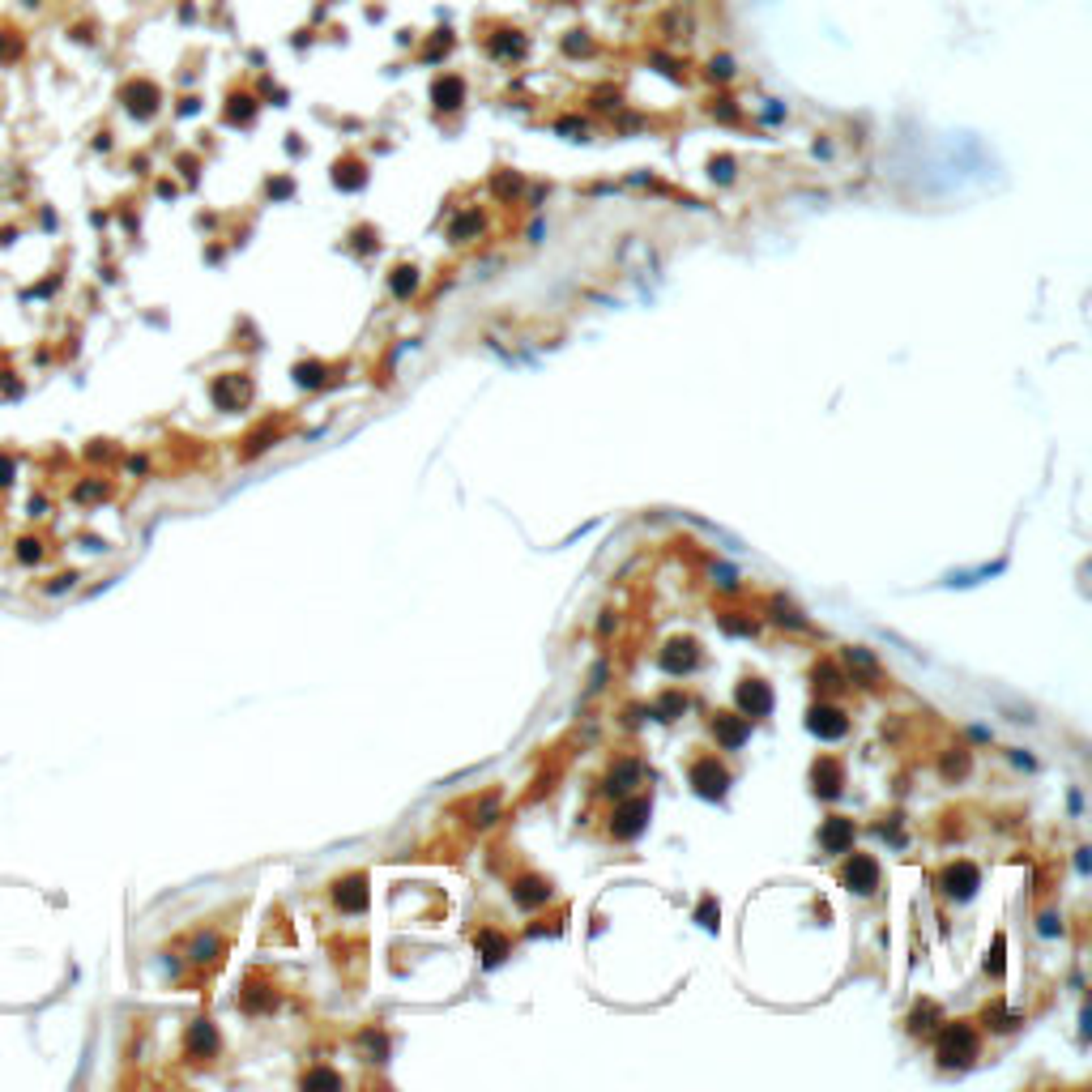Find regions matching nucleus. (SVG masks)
Returning <instances> with one entry per match:
<instances>
[{
    "label": "nucleus",
    "mask_w": 1092,
    "mask_h": 1092,
    "mask_svg": "<svg viewBox=\"0 0 1092 1092\" xmlns=\"http://www.w3.org/2000/svg\"><path fill=\"white\" fill-rule=\"evenodd\" d=\"M414 286H418V269L414 265H397L393 269V294H397V299H410Z\"/></svg>",
    "instance_id": "nucleus-20"
},
{
    "label": "nucleus",
    "mask_w": 1092,
    "mask_h": 1092,
    "mask_svg": "<svg viewBox=\"0 0 1092 1092\" xmlns=\"http://www.w3.org/2000/svg\"><path fill=\"white\" fill-rule=\"evenodd\" d=\"M811 781H815L819 798H840V789H845V768H840L832 755H824V760H815Z\"/></svg>",
    "instance_id": "nucleus-8"
},
{
    "label": "nucleus",
    "mask_w": 1092,
    "mask_h": 1092,
    "mask_svg": "<svg viewBox=\"0 0 1092 1092\" xmlns=\"http://www.w3.org/2000/svg\"><path fill=\"white\" fill-rule=\"evenodd\" d=\"M269 192H278V196H290V180H278V184H269Z\"/></svg>",
    "instance_id": "nucleus-41"
},
{
    "label": "nucleus",
    "mask_w": 1092,
    "mask_h": 1092,
    "mask_svg": "<svg viewBox=\"0 0 1092 1092\" xmlns=\"http://www.w3.org/2000/svg\"><path fill=\"white\" fill-rule=\"evenodd\" d=\"M807 730L815 738H840V734L850 730V717L840 713V708H832V704H815L811 717H807Z\"/></svg>",
    "instance_id": "nucleus-7"
},
{
    "label": "nucleus",
    "mask_w": 1092,
    "mask_h": 1092,
    "mask_svg": "<svg viewBox=\"0 0 1092 1092\" xmlns=\"http://www.w3.org/2000/svg\"><path fill=\"white\" fill-rule=\"evenodd\" d=\"M691 785H696V793L700 798H726V785H730V773L722 764H717V755H704V760H696L691 764Z\"/></svg>",
    "instance_id": "nucleus-2"
},
{
    "label": "nucleus",
    "mask_w": 1092,
    "mask_h": 1092,
    "mask_svg": "<svg viewBox=\"0 0 1092 1092\" xmlns=\"http://www.w3.org/2000/svg\"><path fill=\"white\" fill-rule=\"evenodd\" d=\"M738 708H742V717H768L773 713V687L764 679H747L738 687Z\"/></svg>",
    "instance_id": "nucleus-9"
},
{
    "label": "nucleus",
    "mask_w": 1092,
    "mask_h": 1092,
    "mask_svg": "<svg viewBox=\"0 0 1092 1092\" xmlns=\"http://www.w3.org/2000/svg\"><path fill=\"white\" fill-rule=\"evenodd\" d=\"M103 495H107L103 482H82L78 491H73V500H78V504H94V500H103Z\"/></svg>",
    "instance_id": "nucleus-30"
},
{
    "label": "nucleus",
    "mask_w": 1092,
    "mask_h": 1092,
    "mask_svg": "<svg viewBox=\"0 0 1092 1092\" xmlns=\"http://www.w3.org/2000/svg\"><path fill=\"white\" fill-rule=\"evenodd\" d=\"M696 922H700L704 930H717V901H713V897H704V901H700V913H696Z\"/></svg>",
    "instance_id": "nucleus-33"
},
{
    "label": "nucleus",
    "mask_w": 1092,
    "mask_h": 1092,
    "mask_svg": "<svg viewBox=\"0 0 1092 1092\" xmlns=\"http://www.w3.org/2000/svg\"><path fill=\"white\" fill-rule=\"evenodd\" d=\"M9 482H13V457L0 453V487H9Z\"/></svg>",
    "instance_id": "nucleus-38"
},
{
    "label": "nucleus",
    "mask_w": 1092,
    "mask_h": 1092,
    "mask_svg": "<svg viewBox=\"0 0 1092 1092\" xmlns=\"http://www.w3.org/2000/svg\"><path fill=\"white\" fill-rule=\"evenodd\" d=\"M773 610H777V614H773V619H777V624H789V628H807V619H803L798 610H793L789 602H781V598H773Z\"/></svg>",
    "instance_id": "nucleus-27"
},
{
    "label": "nucleus",
    "mask_w": 1092,
    "mask_h": 1092,
    "mask_svg": "<svg viewBox=\"0 0 1092 1092\" xmlns=\"http://www.w3.org/2000/svg\"><path fill=\"white\" fill-rule=\"evenodd\" d=\"M840 883H845L850 892H858V897H871V892L879 887V862L866 858V854H854L845 866H840Z\"/></svg>",
    "instance_id": "nucleus-3"
},
{
    "label": "nucleus",
    "mask_w": 1092,
    "mask_h": 1092,
    "mask_svg": "<svg viewBox=\"0 0 1092 1092\" xmlns=\"http://www.w3.org/2000/svg\"><path fill=\"white\" fill-rule=\"evenodd\" d=\"M679 713H687V696H683V691H666V696L657 700V717H661V722H675Z\"/></svg>",
    "instance_id": "nucleus-22"
},
{
    "label": "nucleus",
    "mask_w": 1092,
    "mask_h": 1092,
    "mask_svg": "<svg viewBox=\"0 0 1092 1092\" xmlns=\"http://www.w3.org/2000/svg\"><path fill=\"white\" fill-rule=\"evenodd\" d=\"M512 901H516L520 909H538V905L551 901V883H546L542 875H525V879H516V883H512Z\"/></svg>",
    "instance_id": "nucleus-12"
},
{
    "label": "nucleus",
    "mask_w": 1092,
    "mask_h": 1092,
    "mask_svg": "<svg viewBox=\"0 0 1092 1092\" xmlns=\"http://www.w3.org/2000/svg\"><path fill=\"white\" fill-rule=\"evenodd\" d=\"M986 1024H990V1028H999V1033H1011V1028H1020L1024 1020H1020V1015H1007V1011L995 1007V1011H986Z\"/></svg>",
    "instance_id": "nucleus-28"
},
{
    "label": "nucleus",
    "mask_w": 1092,
    "mask_h": 1092,
    "mask_svg": "<svg viewBox=\"0 0 1092 1092\" xmlns=\"http://www.w3.org/2000/svg\"><path fill=\"white\" fill-rule=\"evenodd\" d=\"M1058 930H1062V926H1058V917H1054V913L1041 917V934H1058Z\"/></svg>",
    "instance_id": "nucleus-40"
},
{
    "label": "nucleus",
    "mask_w": 1092,
    "mask_h": 1092,
    "mask_svg": "<svg viewBox=\"0 0 1092 1092\" xmlns=\"http://www.w3.org/2000/svg\"><path fill=\"white\" fill-rule=\"evenodd\" d=\"M269 440H273V427H265V431H257L252 440H247V449H243V457H257L261 449H269Z\"/></svg>",
    "instance_id": "nucleus-36"
},
{
    "label": "nucleus",
    "mask_w": 1092,
    "mask_h": 1092,
    "mask_svg": "<svg viewBox=\"0 0 1092 1092\" xmlns=\"http://www.w3.org/2000/svg\"><path fill=\"white\" fill-rule=\"evenodd\" d=\"M934 1015H939V1011H934L930 1003H926V1007H917V1011H913V1020H909V1028H913V1033H922V1028H934V1024H930Z\"/></svg>",
    "instance_id": "nucleus-35"
},
{
    "label": "nucleus",
    "mask_w": 1092,
    "mask_h": 1092,
    "mask_svg": "<svg viewBox=\"0 0 1092 1092\" xmlns=\"http://www.w3.org/2000/svg\"><path fill=\"white\" fill-rule=\"evenodd\" d=\"M1003 952H1007V939H1003V934H995V952L986 956V969L995 973V977H1003Z\"/></svg>",
    "instance_id": "nucleus-31"
},
{
    "label": "nucleus",
    "mask_w": 1092,
    "mask_h": 1092,
    "mask_svg": "<svg viewBox=\"0 0 1092 1092\" xmlns=\"http://www.w3.org/2000/svg\"><path fill=\"white\" fill-rule=\"evenodd\" d=\"M294 384L320 388V384H325V367H320V363H299V367H294Z\"/></svg>",
    "instance_id": "nucleus-24"
},
{
    "label": "nucleus",
    "mask_w": 1092,
    "mask_h": 1092,
    "mask_svg": "<svg viewBox=\"0 0 1092 1092\" xmlns=\"http://www.w3.org/2000/svg\"><path fill=\"white\" fill-rule=\"evenodd\" d=\"M649 811H653L649 798H628V803H619V811H614V819H610V832H614L619 840L640 836L644 824H649Z\"/></svg>",
    "instance_id": "nucleus-4"
},
{
    "label": "nucleus",
    "mask_w": 1092,
    "mask_h": 1092,
    "mask_svg": "<svg viewBox=\"0 0 1092 1092\" xmlns=\"http://www.w3.org/2000/svg\"><path fill=\"white\" fill-rule=\"evenodd\" d=\"M333 901H337L346 913H363V909H367V879H363V875L337 879V887H333Z\"/></svg>",
    "instance_id": "nucleus-13"
},
{
    "label": "nucleus",
    "mask_w": 1092,
    "mask_h": 1092,
    "mask_svg": "<svg viewBox=\"0 0 1092 1092\" xmlns=\"http://www.w3.org/2000/svg\"><path fill=\"white\" fill-rule=\"evenodd\" d=\"M209 393H214V402H218L222 410H235L243 397H247V380H239V376H218Z\"/></svg>",
    "instance_id": "nucleus-16"
},
{
    "label": "nucleus",
    "mask_w": 1092,
    "mask_h": 1092,
    "mask_svg": "<svg viewBox=\"0 0 1092 1092\" xmlns=\"http://www.w3.org/2000/svg\"><path fill=\"white\" fill-rule=\"evenodd\" d=\"M713 176H722V180H730V176H734V162H730V158H722V162H713Z\"/></svg>",
    "instance_id": "nucleus-39"
},
{
    "label": "nucleus",
    "mask_w": 1092,
    "mask_h": 1092,
    "mask_svg": "<svg viewBox=\"0 0 1092 1092\" xmlns=\"http://www.w3.org/2000/svg\"><path fill=\"white\" fill-rule=\"evenodd\" d=\"M431 98H435V107H444V111H457L461 103H465V82L461 78H440L435 86H431Z\"/></svg>",
    "instance_id": "nucleus-15"
},
{
    "label": "nucleus",
    "mask_w": 1092,
    "mask_h": 1092,
    "mask_svg": "<svg viewBox=\"0 0 1092 1092\" xmlns=\"http://www.w3.org/2000/svg\"><path fill=\"white\" fill-rule=\"evenodd\" d=\"M243 1007L247 1011H265V1007H273V990H265L261 981H252L243 990Z\"/></svg>",
    "instance_id": "nucleus-23"
},
{
    "label": "nucleus",
    "mask_w": 1092,
    "mask_h": 1092,
    "mask_svg": "<svg viewBox=\"0 0 1092 1092\" xmlns=\"http://www.w3.org/2000/svg\"><path fill=\"white\" fill-rule=\"evenodd\" d=\"M964 768H969V755L960 751V755H948V764H943V773H948V777H960Z\"/></svg>",
    "instance_id": "nucleus-37"
},
{
    "label": "nucleus",
    "mask_w": 1092,
    "mask_h": 1092,
    "mask_svg": "<svg viewBox=\"0 0 1092 1092\" xmlns=\"http://www.w3.org/2000/svg\"><path fill=\"white\" fill-rule=\"evenodd\" d=\"M13 555H17V563H39L43 559V546H39V538H17L13 542Z\"/></svg>",
    "instance_id": "nucleus-26"
},
{
    "label": "nucleus",
    "mask_w": 1092,
    "mask_h": 1092,
    "mask_svg": "<svg viewBox=\"0 0 1092 1092\" xmlns=\"http://www.w3.org/2000/svg\"><path fill=\"white\" fill-rule=\"evenodd\" d=\"M218 952H222V939H218V934H196V939H192V960H196V964L218 960Z\"/></svg>",
    "instance_id": "nucleus-21"
},
{
    "label": "nucleus",
    "mask_w": 1092,
    "mask_h": 1092,
    "mask_svg": "<svg viewBox=\"0 0 1092 1092\" xmlns=\"http://www.w3.org/2000/svg\"><path fill=\"white\" fill-rule=\"evenodd\" d=\"M184 1050H188V1058H209L214 1050H218V1033H214V1024L209 1020H196L192 1028H188V1037H184Z\"/></svg>",
    "instance_id": "nucleus-14"
},
{
    "label": "nucleus",
    "mask_w": 1092,
    "mask_h": 1092,
    "mask_svg": "<svg viewBox=\"0 0 1092 1092\" xmlns=\"http://www.w3.org/2000/svg\"><path fill=\"white\" fill-rule=\"evenodd\" d=\"M478 227H482V218H478V214H465V218H457V222H453V239H457V243H465V239H469V231H478Z\"/></svg>",
    "instance_id": "nucleus-29"
},
{
    "label": "nucleus",
    "mask_w": 1092,
    "mask_h": 1092,
    "mask_svg": "<svg viewBox=\"0 0 1092 1092\" xmlns=\"http://www.w3.org/2000/svg\"><path fill=\"white\" fill-rule=\"evenodd\" d=\"M333 184H337V188H363V184H367L363 162H337V167H333Z\"/></svg>",
    "instance_id": "nucleus-18"
},
{
    "label": "nucleus",
    "mask_w": 1092,
    "mask_h": 1092,
    "mask_svg": "<svg viewBox=\"0 0 1092 1092\" xmlns=\"http://www.w3.org/2000/svg\"><path fill=\"white\" fill-rule=\"evenodd\" d=\"M713 738L722 742L726 751H738L742 742L751 738V717H742V713H717L713 717Z\"/></svg>",
    "instance_id": "nucleus-5"
},
{
    "label": "nucleus",
    "mask_w": 1092,
    "mask_h": 1092,
    "mask_svg": "<svg viewBox=\"0 0 1092 1092\" xmlns=\"http://www.w3.org/2000/svg\"><path fill=\"white\" fill-rule=\"evenodd\" d=\"M722 628H726L730 636H755V619H742L738 610H726V614H722Z\"/></svg>",
    "instance_id": "nucleus-25"
},
{
    "label": "nucleus",
    "mask_w": 1092,
    "mask_h": 1092,
    "mask_svg": "<svg viewBox=\"0 0 1092 1092\" xmlns=\"http://www.w3.org/2000/svg\"><path fill=\"white\" fill-rule=\"evenodd\" d=\"M478 956H482L487 969H495V964L508 956V939H504L500 930H482V934H478Z\"/></svg>",
    "instance_id": "nucleus-17"
},
{
    "label": "nucleus",
    "mask_w": 1092,
    "mask_h": 1092,
    "mask_svg": "<svg viewBox=\"0 0 1092 1092\" xmlns=\"http://www.w3.org/2000/svg\"><path fill=\"white\" fill-rule=\"evenodd\" d=\"M819 845H824L828 854H845L854 845V819H845V815L824 819V828H819Z\"/></svg>",
    "instance_id": "nucleus-11"
},
{
    "label": "nucleus",
    "mask_w": 1092,
    "mask_h": 1092,
    "mask_svg": "<svg viewBox=\"0 0 1092 1092\" xmlns=\"http://www.w3.org/2000/svg\"><path fill=\"white\" fill-rule=\"evenodd\" d=\"M696 661H700L696 640H670L666 653H661V670H666V675H687V670H696Z\"/></svg>",
    "instance_id": "nucleus-10"
},
{
    "label": "nucleus",
    "mask_w": 1092,
    "mask_h": 1092,
    "mask_svg": "<svg viewBox=\"0 0 1092 1092\" xmlns=\"http://www.w3.org/2000/svg\"><path fill=\"white\" fill-rule=\"evenodd\" d=\"M815 679H824V687H828V691H840V687H845V679H840V670H836L832 661H824V666H819V670H815Z\"/></svg>",
    "instance_id": "nucleus-32"
},
{
    "label": "nucleus",
    "mask_w": 1092,
    "mask_h": 1092,
    "mask_svg": "<svg viewBox=\"0 0 1092 1092\" xmlns=\"http://www.w3.org/2000/svg\"><path fill=\"white\" fill-rule=\"evenodd\" d=\"M939 1062L943 1066H969L977 1058V1033L973 1024H948L939 1033Z\"/></svg>",
    "instance_id": "nucleus-1"
},
{
    "label": "nucleus",
    "mask_w": 1092,
    "mask_h": 1092,
    "mask_svg": "<svg viewBox=\"0 0 1092 1092\" xmlns=\"http://www.w3.org/2000/svg\"><path fill=\"white\" fill-rule=\"evenodd\" d=\"M304 1084H308V1088H316V1084H325V1088H341V1076H337V1071H308V1076H304Z\"/></svg>",
    "instance_id": "nucleus-34"
},
{
    "label": "nucleus",
    "mask_w": 1092,
    "mask_h": 1092,
    "mask_svg": "<svg viewBox=\"0 0 1092 1092\" xmlns=\"http://www.w3.org/2000/svg\"><path fill=\"white\" fill-rule=\"evenodd\" d=\"M977 887H981V871L973 862H952L948 871H943V892H948L952 901H969Z\"/></svg>",
    "instance_id": "nucleus-6"
},
{
    "label": "nucleus",
    "mask_w": 1092,
    "mask_h": 1092,
    "mask_svg": "<svg viewBox=\"0 0 1092 1092\" xmlns=\"http://www.w3.org/2000/svg\"><path fill=\"white\" fill-rule=\"evenodd\" d=\"M632 781H640V764H636V760H624V764H619L614 773H610V785H606V789H610V793H628Z\"/></svg>",
    "instance_id": "nucleus-19"
}]
</instances>
